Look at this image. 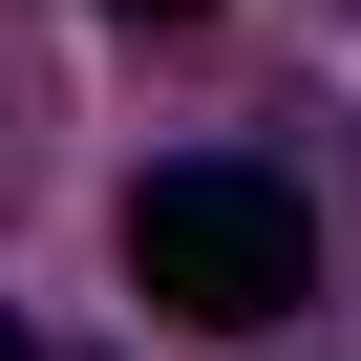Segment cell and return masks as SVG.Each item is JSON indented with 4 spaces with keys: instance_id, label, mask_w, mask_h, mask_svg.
Here are the masks:
<instances>
[{
    "instance_id": "3957f363",
    "label": "cell",
    "mask_w": 361,
    "mask_h": 361,
    "mask_svg": "<svg viewBox=\"0 0 361 361\" xmlns=\"http://www.w3.org/2000/svg\"><path fill=\"white\" fill-rule=\"evenodd\" d=\"M149 22H192V0H149Z\"/></svg>"
},
{
    "instance_id": "6da1fadb",
    "label": "cell",
    "mask_w": 361,
    "mask_h": 361,
    "mask_svg": "<svg viewBox=\"0 0 361 361\" xmlns=\"http://www.w3.org/2000/svg\"><path fill=\"white\" fill-rule=\"evenodd\" d=\"M128 298L192 319V340H255V319L319 298V213L276 192L255 149H192V170H149V192H128Z\"/></svg>"
},
{
    "instance_id": "7a4b0ae2",
    "label": "cell",
    "mask_w": 361,
    "mask_h": 361,
    "mask_svg": "<svg viewBox=\"0 0 361 361\" xmlns=\"http://www.w3.org/2000/svg\"><path fill=\"white\" fill-rule=\"evenodd\" d=\"M0 361H43V340H22V319H0Z\"/></svg>"
}]
</instances>
